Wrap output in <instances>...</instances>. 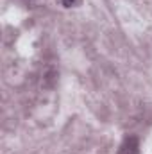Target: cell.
<instances>
[{
	"instance_id": "1",
	"label": "cell",
	"mask_w": 152,
	"mask_h": 154,
	"mask_svg": "<svg viewBox=\"0 0 152 154\" xmlns=\"http://www.w3.org/2000/svg\"><path fill=\"white\" fill-rule=\"evenodd\" d=\"M120 154H138V138L127 136L122 149H120Z\"/></svg>"
},
{
	"instance_id": "2",
	"label": "cell",
	"mask_w": 152,
	"mask_h": 154,
	"mask_svg": "<svg viewBox=\"0 0 152 154\" xmlns=\"http://www.w3.org/2000/svg\"><path fill=\"white\" fill-rule=\"evenodd\" d=\"M61 4L65 7H72V5H77L79 4V0H61Z\"/></svg>"
}]
</instances>
